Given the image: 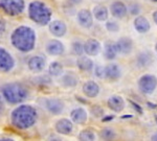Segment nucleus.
Returning a JSON list of instances; mask_svg holds the SVG:
<instances>
[{"label": "nucleus", "mask_w": 157, "mask_h": 141, "mask_svg": "<svg viewBox=\"0 0 157 141\" xmlns=\"http://www.w3.org/2000/svg\"><path fill=\"white\" fill-rule=\"evenodd\" d=\"M7 42L11 48L22 55L30 54L38 48L39 32L34 25L19 23L7 32Z\"/></svg>", "instance_id": "1"}, {"label": "nucleus", "mask_w": 157, "mask_h": 141, "mask_svg": "<svg viewBox=\"0 0 157 141\" xmlns=\"http://www.w3.org/2000/svg\"><path fill=\"white\" fill-rule=\"evenodd\" d=\"M41 114L37 107L29 104L16 105L9 113V123L19 132H29L36 129L40 122Z\"/></svg>", "instance_id": "2"}, {"label": "nucleus", "mask_w": 157, "mask_h": 141, "mask_svg": "<svg viewBox=\"0 0 157 141\" xmlns=\"http://www.w3.org/2000/svg\"><path fill=\"white\" fill-rule=\"evenodd\" d=\"M25 13L30 21L38 26H47L54 18V9L47 0H29Z\"/></svg>", "instance_id": "3"}, {"label": "nucleus", "mask_w": 157, "mask_h": 141, "mask_svg": "<svg viewBox=\"0 0 157 141\" xmlns=\"http://www.w3.org/2000/svg\"><path fill=\"white\" fill-rule=\"evenodd\" d=\"M0 94L7 105L16 106L29 99L30 93L26 85L21 82H7L0 86Z\"/></svg>", "instance_id": "4"}, {"label": "nucleus", "mask_w": 157, "mask_h": 141, "mask_svg": "<svg viewBox=\"0 0 157 141\" xmlns=\"http://www.w3.org/2000/svg\"><path fill=\"white\" fill-rule=\"evenodd\" d=\"M19 60L14 50L0 44V73L14 74L19 70Z\"/></svg>", "instance_id": "5"}, {"label": "nucleus", "mask_w": 157, "mask_h": 141, "mask_svg": "<svg viewBox=\"0 0 157 141\" xmlns=\"http://www.w3.org/2000/svg\"><path fill=\"white\" fill-rule=\"evenodd\" d=\"M38 105L41 109L52 116H60L66 110V102L57 96H45L38 100Z\"/></svg>", "instance_id": "6"}, {"label": "nucleus", "mask_w": 157, "mask_h": 141, "mask_svg": "<svg viewBox=\"0 0 157 141\" xmlns=\"http://www.w3.org/2000/svg\"><path fill=\"white\" fill-rule=\"evenodd\" d=\"M25 9L26 0H0V12L12 18L22 16Z\"/></svg>", "instance_id": "7"}, {"label": "nucleus", "mask_w": 157, "mask_h": 141, "mask_svg": "<svg viewBox=\"0 0 157 141\" xmlns=\"http://www.w3.org/2000/svg\"><path fill=\"white\" fill-rule=\"evenodd\" d=\"M47 66V61L44 54H33L26 60V67L32 73L39 74L42 73Z\"/></svg>", "instance_id": "8"}, {"label": "nucleus", "mask_w": 157, "mask_h": 141, "mask_svg": "<svg viewBox=\"0 0 157 141\" xmlns=\"http://www.w3.org/2000/svg\"><path fill=\"white\" fill-rule=\"evenodd\" d=\"M47 27H48L49 34L52 37L58 38V39L64 38L68 32V25L66 21L60 18H52L49 23L47 24Z\"/></svg>", "instance_id": "9"}, {"label": "nucleus", "mask_w": 157, "mask_h": 141, "mask_svg": "<svg viewBox=\"0 0 157 141\" xmlns=\"http://www.w3.org/2000/svg\"><path fill=\"white\" fill-rule=\"evenodd\" d=\"M44 50L46 54L50 57H62L66 51V47L61 40L54 38V39H48L45 42Z\"/></svg>", "instance_id": "10"}, {"label": "nucleus", "mask_w": 157, "mask_h": 141, "mask_svg": "<svg viewBox=\"0 0 157 141\" xmlns=\"http://www.w3.org/2000/svg\"><path fill=\"white\" fill-rule=\"evenodd\" d=\"M157 87V79L154 75L146 74L139 79L138 88L144 94H152Z\"/></svg>", "instance_id": "11"}, {"label": "nucleus", "mask_w": 157, "mask_h": 141, "mask_svg": "<svg viewBox=\"0 0 157 141\" xmlns=\"http://www.w3.org/2000/svg\"><path fill=\"white\" fill-rule=\"evenodd\" d=\"M55 131L57 134L62 136H69L71 135L75 131V124H73L72 120L66 117L59 118L57 121L55 122Z\"/></svg>", "instance_id": "12"}, {"label": "nucleus", "mask_w": 157, "mask_h": 141, "mask_svg": "<svg viewBox=\"0 0 157 141\" xmlns=\"http://www.w3.org/2000/svg\"><path fill=\"white\" fill-rule=\"evenodd\" d=\"M59 84L63 88H66V89H72L75 88L78 85V76L75 72L73 71H68V72H63V74L59 77Z\"/></svg>", "instance_id": "13"}, {"label": "nucleus", "mask_w": 157, "mask_h": 141, "mask_svg": "<svg viewBox=\"0 0 157 141\" xmlns=\"http://www.w3.org/2000/svg\"><path fill=\"white\" fill-rule=\"evenodd\" d=\"M77 23L85 29L93 26V16L89 9H82L77 13Z\"/></svg>", "instance_id": "14"}, {"label": "nucleus", "mask_w": 157, "mask_h": 141, "mask_svg": "<svg viewBox=\"0 0 157 141\" xmlns=\"http://www.w3.org/2000/svg\"><path fill=\"white\" fill-rule=\"evenodd\" d=\"M102 50V45L94 38L86 40L84 42V52L88 57H95Z\"/></svg>", "instance_id": "15"}, {"label": "nucleus", "mask_w": 157, "mask_h": 141, "mask_svg": "<svg viewBox=\"0 0 157 141\" xmlns=\"http://www.w3.org/2000/svg\"><path fill=\"white\" fill-rule=\"evenodd\" d=\"M117 54L127 55L133 50V41L128 37H121L115 42Z\"/></svg>", "instance_id": "16"}, {"label": "nucleus", "mask_w": 157, "mask_h": 141, "mask_svg": "<svg viewBox=\"0 0 157 141\" xmlns=\"http://www.w3.org/2000/svg\"><path fill=\"white\" fill-rule=\"evenodd\" d=\"M70 119L73 123L77 124H84L88 119V113L83 107H75L69 113Z\"/></svg>", "instance_id": "17"}, {"label": "nucleus", "mask_w": 157, "mask_h": 141, "mask_svg": "<svg viewBox=\"0 0 157 141\" xmlns=\"http://www.w3.org/2000/svg\"><path fill=\"white\" fill-rule=\"evenodd\" d=\"M110 13L116 19H124L128 14L127 6L123 1H114L110 4Z\"/></svg>", "instance_id": "18"}, {"label": "nucleus", "mask_w": 157, "mask_h": 141, "mask_svg": "<svg viewBox=\"0 0 157 141\" xmlns=\"http://www.w3.org/2000/svg\"><path fill=\"white\" fill-rule=\"evenodd\" d=\"M82 91L84 93L85 96L89 98H94L100 94L101 88L98 86V84L94 80H87L83 84Z\"/></svg>", "instance_id": "19"}, {"label": "nucleus", "mask_w": 157, "mask_h": 141, "mask_svg": "<svg viewBox=\"0 0 157 141\" xmlns=\"http://www.w3.org/2000/svg\"><path fill=\"white\" fill-rule=\"evenodd\" d=\"M121 76V69L117 64H109L105 67V79L110 82H116Z\"/></svg>", "instance_id": "20"}, {"label": "nucleus", "mask_w": 157, "mask_h": 141, "mask_svg": "<svg viewBox=\"0 0 157 141\" xmlns=\"http://www.w3.org/2000/svg\"><path fill=\"white\" fill-rule=\"evenodd\" d=\"M107 105L109 109H111L113 112L120 113L125 109V100L120 95H111L107 100Z\"/></svg>", "instance_id": "21"}, {"label": "nucleus", "mask_w": 157, "mask_h": 141, "mask_svg": "<svg viewBox=\"0 0 157 141\" xmlns=\"http://www.w3.org/2000/svg\"><path fill=\"white\" fill-rule=\"evenodd\" d=\"M153 62H154L153 57H152L151 52H149V51H143V52H140V54L137 55L136 60H135L136 66L139 67V68L150 67Z\"/></svg>", "instance_id": "22"}, {"label": "nucleus", "mask_w": 157, "mask_h": 141, "mask_svg": "<svg viewBox=\"0 0 157 141\" xmlns=\"http://www.w3.org/2000/svg\"><path fill=\"white\" fill-rule=\"evenodd\" d=\"M47 72L50 77H55V79H59L61 75L64 72V66L63 64L59 61H54L52 62L47 67Z\"/></svg>", "instance_id": "23"}, {"label": "nucleus", "mask_w": 157, "mask_h": 141, "mask_svg": "<svg viewBox=\"0 0 157 141\" xmlns=\"http://www.w3.org/2000/svg\"><path fill=\"white\" fill-rule=\"evenodd\" d=\"M150 22L144 16H138L134 20V28L139 34H146L150 31Z\"/></svg>", "instance_id": "24"}, {"label": "nucleus", "mask_w": 157, "mask_h": 141, "mask_svg": "<svg viewBox=\"0 0 157 141\" xmlns=\"http://www.w3.org/2000/svg\"><path fill=\"white\" fill-rule=\"evenodd\" d=\"M77 66L81 71L90 72V71H92L93 67H94V63H93V61L90 58L84 57V55H80L77 60Z\"/></svg>", "instance_id": "25"}, {"label": "nucleus", "mask_w": 157, "mask_h": 141, "mask_svg": "<svg viewBox=\"0 0 157 141\" xmlns=\"http://www.w3.org/2000/svg\"><path fill=\"white\" fill-rule=\"evenodd\" d=\"M92 16L94 17L98 21L100 22H104L108 19L109 17V11L108 9L103 4H98L93 7L92 9Z\"/></svg>", "instance_id": "26"}, {"label": "nucleus", "mask_w": 157, "mask_h": 141, "mask_svg": "<svg viewBox=\"0 0 157 141\" xmlns=\"http://www.w3.org/2000/svg\"><path fill=\"white\" fill-rule=\"evenodd\" d=\"M117 49L115 46V42L108 41L104 45V55L107 60H114L117 57Z\"/></svg>", "instance_id": "27"}, {"label": "nucleus", "mask_w": 157, "mask_h": 141, "mask_svg": "<svg viewBox=\"0 0 157 141\" xmlns=\"http://www.w3.org/2000/svg\"><path fill=\"white\" fill-rule=\"evenodd\" d=\"M70 49H71V52L77 57H80V55H83L84 54V43H83L81 40H73L71 42V45H70Z\"/></svg>", "instance_id": "28"}, {"label": "nucleus", "mask_w": 157, "mask_h": 141, "mask_svg": "<svg viewBox=\"0 0 157 141\" xmlns=\"http://www.w3.org/2000/svg\"><path fill=\"white\" fill-rule=\"evenodd\" d=\"M100 137L104 140H113L116 137V132L113 128H104L100 132Z\"/></svg>", "instance_id": "29"}, {"label": "nucleus", "mask_w": 157, "mask_h": 141, "mask_svg": "<svg viewBox=\"0 0 157 141\" xmlns=\"http://www.w3.org/2000/svg\"><path fill=\"white\" fill-rule=\"evenodd\" d=\"M78 139L80 140H87V141H92L97 139V135L93 131L91 130H83L82 132L78 134Z\"/></svg>", "instance_id": "30"}, {"label": "nucleus", "mask_w": 157, "mask_h": 141, "mask_svg": "<svg viewBox=\"0 0 157 141\" xmlns=\"http://www.w3.org/2000/svg\"><path fill=\"white\" fill-rule=\"evenodd\" d=\"M52 79L48 74L47 75H44V74H40V75H37L34 80V83L36 85H41V86H46V85H49L52 83Z\"/></svg>", "instance_id": "31"}, {"label": "nucleus", "mask_w": 157, "mask_h": 141, "mask_svg": "<svg viewBox=\"0 0 157 141\" xmlns=\"http://www.w3.org/2000/svg\"><path fill=\"white\" fill-rule=\"evenodd\" d=\"M106 29L110 32H117L120 31V25L115 21H107V23H106Z\"/></svg>", "instance_id": "32"}, {"label": "nucleus", "mask_w": 157, "mask_h": 141, "mask_svg": "<svg viewBox=\"0 0 157 141\" xmlns=\"http://www.w3.org/2000/svg\"><path fill=\"white\" fill-rule=\"evenodd\" d=\"M7 34V24L6 21L0 16V40Z\"/></svg>", "instance_id": "33"}, {"label": "nucleus", "mask_w": 157, "mask_h": 141, "mask_svg": "<svg viewBox=\"0 0 157 141\" xmlns=\"http://www.w3.org/2000/svg\"><path fill=\"white\" fill-rule=\"evenodd\" d=\"M93 71H94V75L98 79H103L105 76V67L101 66V65H97L93 67Z\"/></svg>", "instance_id": "34"}, {"label": "nucleus", "mask_w": 157, "mask_h": 141, "mask_svg": "<svg viewBox=\"0 0 157 141\" xmlns=\"http://www.w3.org/2000/svg\"><path fill=\"white\" fill-rule=\"evenodd\" d=\"M91 113H92V115H93V116H95V117L104 116V115H103L104 114V110L101 107H98V106H95L94 108H92Z\"/></svg>", "instance_id": "35"}, {"label": "nucleus", "mask_w": 157, "mask_h": 141, "mask_svg": "<svg viewBox=\"0 0 157 141\" xmlns=\"http://www.w3.org/2000/svg\"><path fill=\"white\" fill-rule=\"evenodd\" d=\"M6 102H4L3 97L1 96V94H0V117L2 116V115L4 114V112H6Z\"/></svg>", "instance_id": "36"}, {"label": "nucleus", "mask_w": 157, "mask_h": 141, "mask_svg": "<svg viewBox=\"0 0 157 141\" xmlns=\"http://www.w3.org/2000/svg\"><path fill=\"white\" fill-rule=\"evenodd\" d=\"M127 9H130V12H131V14H132V15H136V14H138V13H139V7H138L137 4H135V3L131 4V6H128Z\"/></svg>", "instance_id": "37"}, {"label": "nucleus", "mask_w": 157, "mask_h": 141, "mask_svg": "<svg viewBox=\"0 0 157 141\" xmlns=\"http://www.w3.org/2000/svg\"><path fill=\"white\" fill-rule=\"evenodd\" d=\"M68 3L72 4V6H78L83 2V0H67Z\"/></svg>", "instance_id": "38"}, {"label": "nucleus", "mask_w": 157, "mask_h": 141, "mask_svg": "<svg viewBox=\"0 0 157 141\" xmlns=\"http://www.w3.org/2000/svg\"><path fill=\"white\" fill-rule=\"evenodd\" d=\"M131 104H132V105H133L134 109H135V110H137V111H138V113H140V114H141V113H143V110H141V108H140V107H139V106H138V105H136V104H135V102H131Z\"/></svg>", "instance_id": "39"}, {"label": "nucleus", "mask_w": 157, "mask_h": 141, "mask_svg": "<svg viewBox=\"0 0 157 141\" xmlns=\"http://www.w3.org/2000/svg\"><path fill=\"white\" fill-rule=\"evenodd\" d=\"M153 19H154V22L157 24V11L153 13Z\"/></svg>", "instance_id": "40"}, {"label": "nucleus", "mask_w": 157, "mask_h": 141, "mask_svg": "<svg viewBox=\"0 0 157 141\" xmlns=\"http://www.w3.org/2000/svg\"><path fill=\"white\" fill-rule=\"evenodd\" d=\"M148 106H150L151 109H155V108L157 107L155 104H151V102H148Z\"/></svg>", "instance_id": "41"}, {"label": "nucleus", "mask_w": 157, "mask_h": 141, "mask_svg": "<svg viewBox=\"0 0 157 141\" xmlns=\"http://www.w3.org/2000/svg\"><path fill=\"white\" fill-rule=\"evenodd\" d=\"M152 140H156V141H157V133H156V134H154L153 136H152Z\"/></svg>", "instance_id": "42"}, {"label": "nucleus", "mask_w": 157, "mask_h": 141, "mask_svg": "<svg viewBox=\"0 0 157 141\" xmlns=\"http://www.w3.org/2000/svg\"><path fill=\"white\" fill-rule=\"evenodd\" d=\"M155 50H156V52H157V44H156V46H155Z\"/></svg>", "instance_id": "43"}, {"label": "nucleus", "mask_w": 157, "mask_h": 141, "mask_svg": "<svg viewBox=\"0 0 157 141\" xmlns=\"http://www.w3.org/2000/svg\"><path fill=\"white\" fill-rule=\"evenodd\" d=\"M151 1H153V2H157V0H151Z\"/></svg>", "instance_id": "44"}, {"label": "nucleus", "mask_w": 157, "mask_h": 141, "mask_svg": "<svg viewBox=\"0 0 157 141\" xmlns=\"http://www.w3.org/2000/svg\"><path fill=\"white\" fill-rule=\"evenodd\" d=\"M155 120H156V122H157V116L155 117Z\"/></svg>", "instance_id": "45"}]
</instances>
